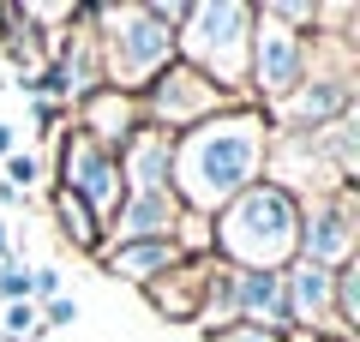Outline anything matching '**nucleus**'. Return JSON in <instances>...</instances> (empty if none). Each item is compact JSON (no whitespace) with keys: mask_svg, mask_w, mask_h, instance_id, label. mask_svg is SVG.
<instances>
[{"mask_svg":"<svg viewBox=\"0 0 360 342\" xmlns=\"http://www.w3.org/2000/svg\"><path fill=\"white\" fill-rule=\"evenodd\" d=\"M264 156H270V120L252 102H234L229 114L205 120V127L174 139V198L193 216H217L222 204H234L252 180H264Z\"/></svg>","mask_w":360,"mask_h":342,"instance_id":"nucleus-1","label":"nucleus"},{"mask_svg":"<svg viewBox=\"0 0 360 342\" xmlns=\"http://www.w3.org/2000/svg\"><path fill=\"white\" fill-rule=\"evenodd\" d=\"M210 258L229 270H288L300 258V198L276 180H252L210 216Z\"/></svg>","mask_w":360,"mask_h":342,"instance_id":"nucleus-2","label":"nucleus"},{"mask_svg":"<svg viewBox=\"0 0 360 342\" xmlns=\"http://www.w3.org/2000/svg\"><path fill=\"white\" fill-rule=\"evenodd\" d=\"M90 37H96V61H103V84L139 96L162 66H174V30H162L139 0L120 6H90Z\"/></svg>","mask_w":360,"mask_h":342,"instance_id":"nucleus-3","label":"nucleus"},{"mask_svg":"<svg viewBox=\"0 0 360 342\" xmlns=\"http://www.w3.org/2000/svg\"><path fill=\"white\" fill-rule=\"evenodd\" d=\"M246 49H252V6L246 0H193L174 30V61L205 72L210 84L246 96Z\"/></svg>","mask_w":360,"mask_h":342,"instance_id":"nucleus-4","label":"nucleus"},{"mask_svg":"<svg viewBox=\"0 0 360 342\" xmlns=\"http://www.w3.org/2000/svg\"><path fill=\"white\" fill-rule=\"evenodd\" d=\"M234 102H246V96H234V90L210 84V78H205V72H193L186 61L162 66V72H156L150 84L139 90L144 120H150V127H162L168 139H180V132L205 127V120H217V114H229Z\"/></svg>","mask_w":360,"mask_h":342,"instance_id":"nucleus-5","label":"nucleus"},{"mask_svg":"<svg viewBox=\"0 0 360 342\" xmlns=\"http://www.w3.org/2000/svg\"><path fill=\"white\" fill-rule=\"evenodd\" d=\"M307 54L312 37H295L288 25L264 18L252 6V49H246V102L252 108H276L288 90L307 78Z\"/></svg>","mask_w":360,"mask_h":342,"instance_id":"nucleus-6","label":"nucleus"},{"mask_svg":"<svg viewBox=\"0 0 360 342\" xmlns=\"http://www.w3.org/2000/svg\"><path fill=\"white\" fill-rule=\"evenodd\" d=\"M54 186L60 192H72L78 204H90V210L103 216V228H108V216L120 210V198H127V186H120V168H115V151H103V144H90L84 132H60V156H54Z\"/></svg>","mask_w":360,"mask_h":342,"instance_id":"nucleus-7","label":"nucleus"},{"mask_svg":"<svg viewBox=\"0 0 360 342\" xmlns=\"http://www.w3.org/2000/svg\"><path fill=\"white\" fill-rule=\"evenodd\" d=\"M354 186H336V192H307L300 198V258L319 270H342L354 258Z\"/></svg>","mask_w":360,"mask_h":342,"instance_id":"nucleus-8","label":"nucleus"},{"mask_svg":"<svg viewBox=\"0 0 360 342\" xmlns=\"http://www.w3.org/2000/svg\"><path fill=\"white\" fill-rule=\"evenodd\" d=\"M180 222H186V204L174 198V186L127 192L120 210L108 216V241H174ZM108 241H103V246H108Z\"/></svg>","mask_w":360,"mask_h":342,"instance_id":"nucleus-9","label":"nucleus"},{"mask_svg":"<svg viewBox=\"0 0 360 342\" xmlns=\"http://www.w3.org/2000/svg\"><path fill=\"white\" fill-rule=\"evenodd\" d=\"M72 127L84 132L90 144L120 151V144L144 127V108H139V96H127V90H108V84H103V90H90L84 102H72Z\"/></svg>","mask_w":360,"mask_h":342,"instance_id":"nucleus-10","label":"nucleus"},{"mask_svg":"<svg viewBox=\"0 0 360 342\" xmlns=\"http://www.w3.org/2000/svg\"><path fill=\"white\" fill-rule=\"evenodd\" d=\"M115 168H120V186H127V192H156V186H168V175H174V139H168L162 127L144 120V127L115 151Z\"/></svg>","mask_w":360,"mask_h":342,"instance_id":"nucleus-11","label":"nucleus"},{"mask_svg":"<svg viewBox=\"0 0 360 342\" xmlns=\"http://www.w3.org/2000/svg\"><path fill=\"white\" fill-rule=\"evenodd\" d=\"M234 324L295 336V318H288V300H283V270H234Z\"/></svg>","mask_w":360,"mask_h":342,"instance_id":"nucleus-12","label":"nucleus"},{"mask_svg":"<svg viewBox=\"0 0 360 342\" xmlns=\"http://www.w3.org/2000/svg\"><path fill=\"white\" fill-rule=\"evenodd\" d=\"M180 258H186V246H180V241H108L103 253H96V265H103V277L144 289V282L168 277Z\"/></svg>","mask_w":360,"mask_h":342,"instance_id":"nucleus-13","label":"nucleus"},{"mask_svg":"<svg viewBox=\"0 0 360 342\" xmlns=\"http://www.w3.org/2000/svg\"><path fill=\"white\" fill-rule=\"evenodd\" d=\"M283 300H288V318H295V336L300 330L324 336V330H330V270L295 258V265L283 270Z\"/></svg>","mask_w":360,"mask_h":342,"instance_id":"nucleus-14","label":"nucleus"},{"mask_svg":"<svg viewBox=\"0 0 360 342\" xmlns=\"http://www.w3.org/2000/svg\"><path fill=\"white\" fill-rule=\"evenodd\" d=\"M210 258V253H205ZM205 258H180L168 277L144 282V300L168 318V324H198V300H205Z\"/></svg>","mask_w":360,"mask_h":342,"instance_id":"nucleus-15","label":"nucleus"},{"mask_svg":"<svg viewBox=\"0 0 360 342\" xmlns=\"http://www.w3.org/2000/svg\"><path fill=\"white\" fill-rule=\"evenodd\" d=\"M49 210H54V228H60V241L72 246V253H103V241H108V228H103V216L90 210V204H78L72 192H60L54 186L49 192Z\"/></svg>","mask_w":360,"mask_h":342,"instance_id":"nucleus-16","label":"nucleus"},{"mask_svg":"<svg viewBox=\"0 0 360 342\" xmlns=\"http://www.w3.org/2000/svg\"><path fill=\"white\" fill-rule=\"evenodd\" d=\"M198 324H205V336H217V330L234 324V270L222 265V258H205V300H198Z\"/></svg>","mask_w":360,"mask_h":342,"instance_id":"nucleus-17","label":"nucleus"},{"mask_svg":"<svg viewBox=\"0 0 360 342\" xmlns=\"http://www.w3.org/2000/svg\"><path fill=\"white\" fill-rule=\"evenodd\" d=\"M0 180H6V186H13V192H25V198H30V186H37V180H42V163H37V156H30V151H13V156H6V163H0Z\"/></svg>","mask_w":360,"mask_h":342,"instance_id":"nucleus-18","label":"nucleus"},{"mask_svg":"<svg viewBox=\"0 0 360 342\" xmlns=\"http://www.w3.org/2000/svg\"><path fill=\"white\" fill-rule=\"evenodd\" d=\"M18 300H30V265L25 258H6L0 265V306H18Z\"/></svg>","mask_w":360,"mask_h":342,"instance_id":"nucleus-19","label":"nucleus"},{"mask_svg":"<svg viewBox=\"0 0 360 342\" xmlns=\"http://www.w3.org/2000/svg\"><path fill=\"white\" fill-rule=\"evenodd\" d=\"M60 294H66L60 265H37L30 270V306H49V300H60Z\"/></svg>","mask_w":360,"mask_h":342,"instance_id":"nucleus-20","label":"nucleus"},{"mask_svg":"<svg viewBox=\"0 0 360 342\" xmlns=\"http://www.w3.org/2000/svg\"><path fill=\"white\" fill-rule=\"evenodd\" d=\"M37 318H42V336H49V330H66V324H78V300H72V294H60V300L37 306Z\"/></svg>","mask_w":360,"mask_h":342,"instance_id":"nucleus-21","label":"nucleus"},{"mask_svg":"<svg viewBox=\"0 0 360 342\" xmlns=\"http://www.w3.org/2000/svg\"><path fill=\"white\" fill-rule=\"evenodd\" d=\"M205 342H295V336H276V330H258V324H229V330H217Z\"/></svg>","mask_w":360,"mask_h":342,"instance_id":"nucleus-22","label":"nucleus"},{"mask_svg":"<svg viewBox=\"0 0 360 342\" xmlns=\"http://www.w3.org/2000/svg\"><path fill=\"white\" fill-rule=\"evenodd\" d=\"M66 114H72V108H60V102H37V139H60Z\"/></svg>","mask_w":360,"mask_h":342,"instance_id":"nucleus-23","label":"nucleus"},{"mask_svg":"<svg viewBox=\"0 0 360 342\" xmlns=\"http://www.w3.org/2000/svg\"><path fill=\"white\" fill-rule=\"evenodd\" d=\"M6 258H18V241H13V222L0 216V265H6Z\"/></svg>","mask_w":360,"mask_h":342,"instance_id":"nucleus-24","label":"nucleus"},{"mask_svg":"<svg viewBox=\"0 0 360 342\" xmlns=\"http://www.w3.org/2000/svg\"><path fill=\"white\" fill-rule=\"evenodd\" d=\"M13 151H18V127H13V120H0V163H6Z\"/></svg>","mask_w":360,"mask_h":342,"instance_id":"nucleus-25","label":"nucleus"},{"mask_svg":"<svg viewBox=\"0 0 360 342\" xmlns=\"http://www.w3.org/2000/svg\"><path fill=\"white\" fill-rule=\"evenodd\" d=\"M0 210H25V192H13L6 180H0Z\"/></svg>","mask_w":360,"mask_h":342,"instance_id":"nucleus-26","label":"nucleus"}]
</instances>
